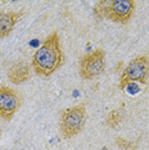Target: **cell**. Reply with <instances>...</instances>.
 Segmentation results:
<instances>
[{"label":"cell","mask_w":149,"mask_h":150,"mask_svg":"<svg viewBox=\"0 0 149 150\" xmlns=\"http://www.w3.org/2000/svg\"><path fill=\"white\" fill-rule=\"evenodd\" d=\"M32 67L37 76L49 77L63 64V53L60 49V39L57 31L52 32L44 40L41 46L32 57Z\"/></svg>","instance_id":"cell-1"},{"label":"cell","mask_w":149,"mask_h":150,"mask_svg":"<svg viewBox=\"0 0 149 150\" xmlns=\"http://www.w3.org/2000/svg\"><path fill=\"white\" fill-rule=\"evenodd\" d=\"M134 12V0H99L94 6V13L98 18L108 19L120 25H126L130 22Z\"/></svg>","instance_id":"cell-2"},{"label":"cell","mask_w":149,"mask_h":150,"mask_svg":"<svg viewBox=\"0 0 149 150\" xmlns=\"http://www.w3.org/2000/svg\"><path fill=\"white\" fill-rule=\"evenodd\" d=\"M87 121L86 108L84 104L70 107L60 113L59 129L63 139L68 140L77 136L84 129Z\"/></svg>","instance_id":"cell-3"},{"label":"cell","mask_w":149,"mask_h":150,"mask_svg":"<svg viewBox=\"0 0 149 150\" xmlns=\"http://www.w3.org/2000/svg\"><path fill=\"white\" fill-rule=\"evenodd\" d=\"M149 77V57L139 55L130 60L120 77V88L126 90L131 83H147Z\"/></svg>","instance_id":"cell-4"},{"label":"cell","mask_w":149,"mask_h":150,"mask_svg":"<svg viewBox=\"0 0 149 150\" xmlns=\"http://www.w3.org/2000/svg\"><path fill=\"white\" fill-rule=\"evenodd\" d=\"M106 69V52L103 49H95L85 54L79 60V72L82 80L90 81L99 77Z\"/></svg>","instance_id":"cell-5"},{"label":"cell","mask_w":149,"mask_h":150,"mask_svg":"<svg viewBox=\"0 0 149 150\" xmlns=\"http://www.w3.org/2000/svg\"><path fill=\"white\" fill-rule=\"evenodd\" d=\"M21 105L22 98L16 90L5 85L0 86V118L4 121H11Z\"/></svg>","instance_id":"cell-6"},{"label":"cell","mask_w":149,"mask_h":150,"mask_svg":"<svg viewBox=\"0 0 149 150\" xmlns=\"http://www.w3.org/2000/svg\"><path fill=\"white\" fill-rule=\"evenodd\" d=\"M8 80L14 85H21L31 78V66L26 60H17L6 71Z\"/></svg>","instance_id":"cell-7"},{"label":"cell","mask_w":149,"mask_h":150,"mask_svg":"<svg viewBox=\"0 0 149 150\" xmlns=\"http://www.w3.org/2000/svg\"><path fill=\"white\" fill-rule=\"evenodd\" d=\"M22 16L23 12H0V39H4L13 31Z\"/></svg>","instance_id":"cell-8"},{"label":"cell","mask_w":149,"mask_h":150,"mask_svg":"<svg viewBox=\"0 0 149 150\" xmlns=\"http://www.w3.org/2000/svg\"><path fill=\"white\" fill-rule=\"evenodd\" d=\"M121 119H122V114H121L120 110H111L109 113H108V115L106 117L104 123L111 128H116L117 126L120 125Z\"/></svg>","instance_id":"cell-9"},{"label":"cell","mask_w":149,"mask_h":150,"mask_svg":"<svg viewBox=\"0 0 149 150\" xmlns=\"http://www.w3.org/2000/svg\"><path fill=\"white\" fill-rule=\"evenodd\" d=\"M114 141H116L117 146L121 150H135L138 148V144H135V142H128L122 137H116Z\"/></svg>","instance_id":"cell-10"},{"label":"cell","mask_w":149,"mask_h":150,"mask_svg":"<svg viewBox=\"0 0 149 150\" xmlns=\"http://www.w3.org/2000/svg\"><path fill=\"white\" fill-rule=\"evenodd\" d=\"M0 136H1V128H0Z\"/></svg>","instance_id":"cell-11"}]
</instances>
